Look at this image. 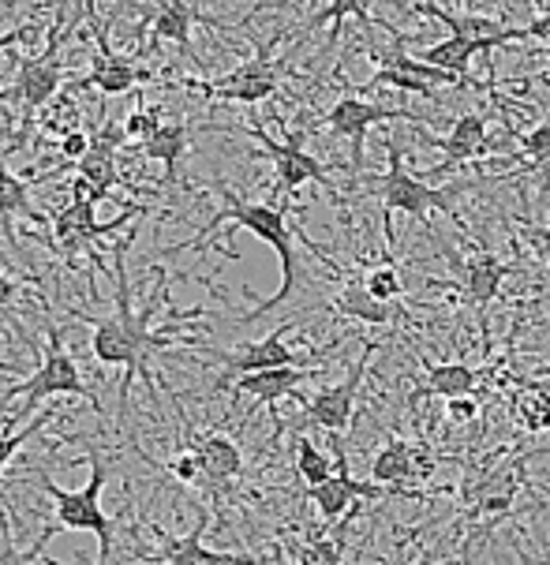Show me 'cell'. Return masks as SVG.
I'll list each match as a JSON object with an SVG mask.
<instances>
[{"mask_svg":"<svg viewBox=\"0 0 550 565\" xmlns=\"http://www.w3.org/2000/svg\"><path fill=\"white\" fill-rule=\"evenodd\" d=\"M135 244V233L124 236L120 244H113V285H117V308L109 315H86V311H72V319H83L94 326V338H91V352L102 367H124V382H120V401H117V424L124 419V408L131 401V386L135 382H147V390L154 394V371H150V360L158 349H169V344H199V338H180L177 322H169L166 330H154V315L166 303V292H169V270L161 263L150 266V277H154V292L147 296L142 308L131 303V281H128V247Z\"/></svg>","mask_w":550,"mask_h":565,"instance_id":"obj_1","label":"cell"},{"mask_svg":"<svg viewBox=\"0 0 550 565\" xmlns=\"http://www.w3.org/2000/svg\"><path fill=\"white\" fill-rule=\"evenodd\" d=\"M218 195H221V203H225V206H221L218 214L210 217L207 228H202L195 241L172 247V252H195V247L207 244L221 225H229V228H247L251 236H258L263 244L274 247L277 258H282V285H277V292H274V296L258 300V303H255V311H247V315H244V322H255V319H263V315H269L274 308H282L288 296L296 292V285H300V263H296V228H293V222H288V206H293V203H282V206L247 203V199H240L233 188H218Z\"/></svg>","mask_w":550,"mask_h":565,"instance_id":"obj_2","label":"cell"},{"mask_svg":"<svg viewBox=\"0 0 550 565\" xmlns=\"http://www.w3.org/2000/svg\"><path fill=\"white\" fill-rule=\"evenodd\" d=\"M86 454H91V480H86V487H80V491H67V487L53 483L50 472H38V483H42V491L53 498L56 516H53L50 529L38 535L34 551L42 554L45 543H50L56 532H94L98 535V562L94 565H105L113 554V543H117L109 513L102 510V491H105V480H109V468H105V454H98V449H86ZM50 565H56V562H50Z\"/></svg>","mask_w":550,"mask_h":565,"instance_id":"obj_3","label":"cell"},{"mask_svg":"<svg viewBox=\"0 0 550 565\" xmlns=\"http://www.w3.org/2000/svg\"><path fill=\"white\" fill-rule=\"evenodd\" d=\"M15 397H23V405L0 419V435H12V427L23 424V419L31 416V412L42 405L45 397H83V401H91V405L98 408V394L86 386L80 363H75L72 352L64 349V330H61V326H50L42 363H38L34 375L27 382H15L12 390H4V394H0V405H8V401H15Z\"/></svg>","mask_w":550,"mask_h":565,"instance_id":"obj_4","label":"cell"},{"mask_svg":"<svg viewBox=\"0 0 550 565\" xmlns=\"http://www.w3.org/2000/svg\"><path fill=\"white\" fill-rule=\"evenodd\" d=\"M67 34H72L67 15H56L50 26V38H45V50L38 56H19L12 86L0 90V105H19V113H23V131L31 128L34 113L45 109V105L56 98L61 83L67 79V72L61 64V50H64Z\"/></svg>","mask_w":550,"mask_h":565,"instance_id":"obj_5","label":"cell"},{"mask_svg":"<svg viewBox=\"0 0 550 565\" xmlns=\"http://www.w3.org/2000/svg\"><path fill=\"white\" fill-rule=\"evenodd\" d=\"M282 42V34H274L269 42L258 45V53L233 68L221 79H180L183 90H195L202 98L214 102H236V105H258L277 94V79H282V61H274V45Z\"/></svg>","mask_w":550,"mask_h":565,"instance_id":"obj_6","label":"cell"},{"mask_svg":"<svg viewBox=\"0 0 550 565\" xmlns=\"http://www.w3.org/2000/svg\"><path fill=\"white\" fill-rule=\"evenodd\" d=\"M374 352H379V341H371L360 352V360L352 363L349 379L334 382V386H322L311 397H300L304 401V424L307 427L326 430V435H330V443H341L345 430H349V424H352L356 397H360V382H363L367 371H371V356H374ZM300 427H296V430H300Z\"/></svg>","mask_w":550,"mask_h":565,"instance_id":"obj_7","label":"cell"},{"mask_svg":"<svg viewBox=\"0 0 550 565\" xmlns=\"http://www.w3.org/2000/svg\"><path fill=\"white\" fill-rule=\"evenodd\" d=\"M293 330V322L277 326L274 333H266V338L258 341H247L240 344L233 352H218V349H207L210 360H218L221 367H225V375L218 379V390H229L240 375H255V371H277V367H315L318 360H322V352H315V356H300V352H293L285 344V333Z\"/></svg>","mask_w":550,"mask_h":565,"instance_id":"obj_8","label":"cell"},{"mask_svg":"<svg viewBox=\"0 0 550 565\" xmlns=\"http://www.w3.org/2000/svg\"><path fill=\"white\" fill-rule=\"evenodd\" d=\"M374 195L382 199V217H385V236H390V217L393 214H409V217H427V210H453L449 195L438 188H431L427 180L412 177L404 169V161L398 154V147L390 142V166L379 180H374Z\"/></svg>","mask_w":550,"mask_h":565,"instance_id":"obj_9","label":"cell"},{"mask_svg":"<svg viewBox=\"0 0 550 565\" xmlns=\"http://www.w3.org/2000/svg\"><path fill=\"white\" fill-rule=\"evenodd\" d=\"M247 136L266 150L269 161H274V180H277V191H282L285 203H293L296 191H300L304 184L334 188V184H330V177H326V166H322V161L311 158V154L304 150L307 128L288 131V139H285V142H277V139H269V136H266L263 124H247Z\"/></svg>","mask_w":550,"mask_h":565,"instance_id":"obj_10","label":"cell"},{"mask_svg":"<svg viewBox=\"0 0 550 565\" xmlns=\"http://www.w3.org/2000/svg\"><path fill=\"white\" fill-rule=\"evenodd\" d=\"M147 529L154 540L161 543L158 551H139L135 554V562H154V565H263L258 558H251V554H233V551H210L207 543H202V535L210 529V513L202 510L195 516V524H191V532L183 535H172L166 532L161 524L147 521Z\"/></svg>","mask_w":550,"mask_h":565,"instance_id":"obj_11","label":"cell"},{"mask_svg":"<svg viewBox=\"0 0 550 565\" xmlns=\"http://www.w3.org/2000/svg\"><path fill=\"white\" fill-rule=\"evenodd\" d=\"M393 120H420L416 113H404V109H385V105H374V102H363V98H337L330 113H322L311 128H307V136L318 128H330L334 136L349 139L352 142V177H360L363 172V139L367 131L374 128V124H393Z\"/></svg>","mask_w":550,"mask_h":565,"instance_id":"obj_12","label":"cell"},{"mask_svg":"<svg viewBox=\"0 0 550 565\" xmlns=\"http://www.w3.org/2000/svg\"><path fill=\"white\" fill-rule=\"evenodd\" d=\"M180 438H183V446H191L199 454V461L202 468H207V476H210V498H218L221 494H229L233 491V483L244 476V449H240L233 438L229 435H221V430H195L183 419V427H180Z\"/></svg>","mask_w":550,"mask_h":565,"instance_id":"obj_13","label":"cell"},{"mask_svg":"<svg viewBox=\"0 0 550 565\" xmlns=\"http://www.w3.org/2000/svg\"><path fill=\"white\" fill-rule=\"evenodd\" d=\"M86 15H91L94 31V56H91V75L83 79V86H94V90H102L105 98H120V94H131L139 83H150L154 75L147 68H139V64L131 61V56H120L113 53L109 38H105V23L98 15H94V8L86 4Z\"/></svg>","mask_w":550,"mask_h":565,"instance_id":"obj_14","label":"cell"},{"mask_svg":"<svg viewBox=\"0 0 550 565\" xmlns=\"http://www.w3.org/2000/svg\"><path fill=\"white\" fill-rule=\"evenodd\" d=\"M334 454H337V457H334V461H337V472H334L326 483L307 487V502L315 505L318 516H322L326 524L341 521V516L352 510L356 498H379V494H382V487H379V483H360V480H352L349 457H345V446H341V443H334Z\"/></svg>","mask_w":550,"mask_h":565,"instance_id":"obj_15","label":"cell"},{"mask_svg":"<svg viewBox=\"0 0 550 565\" xmlns=\"http://www.w3.org/2000/svg\"><path fill=\"white\" fill-rule=\"evenodd\" d=\"M210 23L218 26V19L202 15L195 0H154V19L147 26V45H139V56H150L161 42H172L180 53L191 56V26Z\"/></svg>","mask_w":550,"mask_h":565,"instance_id":"obj_16","label":"cell"},{"mask_svg":"<svg viewBox=\"0 0 550 565\" xmlns=\"http://www.w3.org/2000/svg\"><path fill=\"white\" fill-rule=\"evenodd\" d=\"M379 68L371 75V86H398V90H412V94H431L434 86H465L468 79L465 75H453V72H442V68H431L423 64L420 56H409V53H390V56H374Z\"/></svg>","mask_w":550,"mask_h":565,"instance_id":"obj_17","label":"cell"},{"mask_svg":"<svg viewBox=\"0 0 550 565\" xmlns=\"http://www.w3.org/2000/svg\"><path fill=\"white\" fill-rule=\"evenodd\" d=\"M322 375L318 367H277V371H255V375H240L233 386V397H251L255 405H266L274 412V424H277V401H285L288 394L304 386L307 379Z\"/></svg>","mask_w":550,"mask_h":565,"instance_id":"obj_18","label":"cell"},{"mask_svg":"<svg viewBox=\"0 0 550 565\" xmlns=\"http://www.w3.org/2000/svg\"><path fill=\"white\" fill-rule=\"evenodd\" d=\"M431 142L442 150V154H446V166H465V161L484 158V150H487V120L479 117V113H465V117L453 120L449 136L431 139ZM446 166H442V169H446Z\"/></svg>","mask_w":550,"mask_h":565,"instance_id":"obj_19","label":"cell"},{"mask_svg":"<svg viewBox=\"0 0 550 565\" xmlns=\"http://www.w3.org/2000/svg\"><path fill=\"white\" fill-rule=\"evenodd\" d=\"M188 139H191V128L183 120H166L158 128V136L147 139L139 147V154L147 161H158L166 169V184H180V166H183V154H188Z\"/></svg>","mask_w":550,"mask_h":565,"instance_id":"obj_20","label":"cell"},{"mask_svg":"<svg viewBox=\"0 0 550 565\" xmlns=\"http://www.w3.org/2000/svg\"><path fill=\"white\" fill-rule=\"evenodd\" d=\"M509 270H514V266L501 263V258L490 252L472 255L465 263V296L472 308L484 311L487 303H495V296L501 292V281L509 277Z\"/></svg>","mask_w":550,"mask_h":565,"instance_id":"obj_21","label":"cell"},{"mask_svg":"<svg viewBox=\"0 0 550 565\" xmlns=\"http://www.w3.org/2000/svg\"><path fill=\"white\" fill-rule=\"evenodd\" d=\"M23 214L27 222H38V225H53L45 222V214L31 203V188H27L23 177H15L12 169L4 166L0 158V233L8 236V244L15 247V233H12V217Z\"/></svg>","mask_w":550,"mask_h":565,"instance_id":"obj_22","label":"cell"},{"mask_svg":"<svg viewBox=\"0 0 550 565\" xmlns=\"http://www.w3.org/2000/svg\"><path fill=\"white\" fill-rule=\"evenodd\" d=\"M479 375L468 363H423V390L434 397H476Z\"/></svg>","mask_w":550,"mask_h":565,"instance_id":"obj_23","label":"cell"},{"mask_svg":"<svg viewBox=\"0 0 550 565\" xmlns=\"http://www.w3.org/2000/svg\"><path fill=\"white\" fill-rule=\"evenodd\" d=\"M330 308H334L337 315H349V319L367 322V326H385V322H393V308H390V303H379V300H371V296H367L363 277H360V274L345 281V289L334 296Z\"/></svg>","mask_w":550,"mask_h":565,"instance_id":"obj_24","label":"cell"},{"mask_svg":"<svg viewBox=\"0 0 550 565\" xmlns=\"http://www.w3.org/2000/svg\"><path fill=\"white\" fill-rule=\"evenodd\" d=\"M412 446L404 438H390L371 461V483L379 487H409V472H412Z\"/></svg>","mask_w":550,"mask_h":565,"instance_id":"obj_25","label":"cell"},{"mask_svg":"<svg viewBox=\"0 0 550 565\" xmlns=\"http://www.w3.org/2000/svg\"><path fill=\"white\" fill-rule=\"evenodd\" d=\"M514 419L520 430H528V435H547L550 430V394L547 390L528 386L525 394H517Z\"/></svg>","mask_w":550,"mask_h":565,"instance_id":"obj_26","label":"cell"},{"mask_svg":"<svg viewBox=\"0 0 550 565\" xmlns=\"http://www.w3.org/2000/svg\"><path fill=\"white\" fill-rule=\"evenodd\" d=\"M484 53L479 45L472 42H457V38H446V42L431 45L427 53L420 56L423 64H431V68H442V72H453V75H465L468 79V68H472V56Z\"/></svg>","mask_w":550,"mask_h":565,"instance_id":"obj_27","label":"cell"},{"mask_svg":"<svg viewBox=\"0 0 550 565\" xmlns=\"http://www.w3.org/2000/svg\"><path fill=\"white\" fill-rule=\"evenodd\" d=\"M296 472L307 487H318L334 476V457L318 449L307 435H296Z\"/></svg>","mask_w":550,"mask_h":565,"instance_id":"obj_28","label":"cell"},{"mask_svg":"<svg viewBox=\"0 0 550 565\" xmlns=\"http://www.w3.org/2000/svg\"><path fill=\"white\" fill-rule=\"evenodd\" d=\"M166 472H169V480H177L183 487H195V491L210 494V476H207V468H202L199 454L191 446H183V449H177V454L169 457Z\"/></svg>","mask_w":550,"mask_h":565,"instance_id":"obj_29","label":"cell"},{"mask_svg":"<svg viewBox=\"0 0 550 565\" xmlns=\"http://www.w3.org/2000/svg\"><path fill=\"white\" fill-rule=\"evenodd\" d=\"M166 124V109L161 105H135V109L124 117V136H128V142H135V147H142L147 139L158 136V128Z\"/></svg>","mask_w":550,"mask_h":565,"instance_id":"obj_30","label":"cell"},{"mask_svg":"<svg viewBox=\"0 0 550 565\" xmlns=\"http://www.w3.org/2000/svg\"><path fill=\"white\" fill-rule=\"evenodd\" d=\"M363 289L371 300H379V303H393L401 296V274H398V266L393 263H379V266H371V270H363Z\"/></svg>","mask_w":550,"mask_h":565,"instance_id":"obj_31","label":"cell"},{"mask_svg":"<svg viewBox=\"0 0 550 565\" xmlns=\"http://www.w3.org/2000/svg\"><path fill=\"white\" fill-rule=\"evenodd\" d=\"M288 4H307V0H288ZM371 8H374V0H330V8L318 15V23H322V19H330V23H334L330 42H337L345 19L356 15V19H363V23H371Z\"/></svg>","mask_w":550,"mask_h":565,"instance_id":"obj_32","label":"cell"},{"mask_svg":"<svg viewBox=\"0 0 550 565\" xmlns=\"http://www.w3.org/2000/svg\"><path fill=\"white\" fill-rule=\"evenodd\" d=\"M345 554V540H326V535H315L307 540L300 551H296V565H341Z\"/></svg>","mask_w":550,"mask_h":565,"instance_id":"obj_33","label":"cell"},{"mask_svg":"<svg viewBox=\"0 0 550 565\" xmlns=\"http://www.w3.org/2000/svg\"><path fill=\"white\" fill-rule=\"evenodd\" d=\"M27 285H42L38 277H12V274H0V330H4L8 315H12V303L19 300V292Z\"/></svg>","mask_w":550,"mask_h":565,"instance_id":"obj_34","label":"cell"},{"mask_svg":"<svg viewBox=\"0 0 550 565\" xmlns=\"http://www.w3.org/2000/svg\"><path fill=\"white\" fill-rule=\"evenodd\" d=\"M438 472V457H434L431 446L416 443L412 446V472H409V487H423L431 476Z\"/></svg>","mask_w":550,"mask_h":565,"instance_id":"obj_35","label":"cell"},{"mask_svg":"<svg viewBox=\"0 0 550 565\" xmlns=\"http://www.w3.org/2000/svg\"><path fill=\"white\" fill-rule=\"evenodd\" d=\"M12 521V516H8ZM0 524V565H34V558H42L34 547L31 551H15V543H12V524Z\"/></svg>","mask_w":550,"mask_h":565,"instance_id":"obj_36","label":"cell"},{"mask_svg":"<svg viewBox=\"0 0 550 565\" xmlns=\"http://www.w3.org/2000/svg\"><path fill=\"white\" fill-rule=\"evenodd\" d=\"M61 158L64 161H75V166H80V161L91 154V131H83V128H75V131H67V136H61Z\"/></svg>","mask_w":550,"mask_h":565,"instance_id":"obj_37","label":"cell"},{"mask_svg":"<svg viewBox=\"0 0 550 565\" xmlns=\"http://www.w3.org/2000/svg\"><path fill=\"white\" fill-rule=\"evenodd\" d=\"M520 147H525V154H528V158H536V161H550V120L528 131V136L520 139Z\"/></svg>","mask_w":550,"mask_h":565,"instance_id":"obj_38","label":"cell"},{"mask_svg":"<svg viewBox=\"0 0 550 565\" xmlns=\"http://www.w3.org/2000/svg\"><path fill=\"white\" fill-rule=\"evenodd\" d=\"M476 416H479V401L476 397H453V401H446V419H449V424L465 427Z\"/></svg>","mask_w":550,"mask_h":565,"instance_id":"obj_39","label":"cell"},{"mask_svg":"<svg viewBox=\"0 0 550 565\" xmlns=\"http://www.w3.org/2000/svg\"><path fill=\"white\" fill-rule=\"evenodd\" d=\"M525 241H528V247H532V252L550 266V225H532V228H525Z\"/></svg>","mask_w":550,"mask_h":565,"instance_id":"obj_40","label":"cell"},{"mask_svg":"<svg viewBox=\"0 0 550 565\" xmlns=\"http://www.w3.org/2000/svg\"><path fill=\"white\" fill-rule=\"evenodd\" d=\"M38 31H42V26H34V23H27V26H15V31H8L4 38H0V53L12 50L15 42H31V38H38Z\"/></svg>","mask_w":550,"mask_h":565,"instance_id":"obj_41","label":"cell"},{"mask_svg":"<svg viewBox=\"0 0 550 565\" xmlns=\"http://www.w3.org/2000/svg\"><path fill=\"white\" fill-rule=\"evenodd\" d=\"M476 543H479V540H468V543H465V554H461V565H472V562H476Z\"/></svg>","mask_w":550,"mask_h":565,"instance_id":"obj_42","label":"cell"},{"mask_svg":"<svg viewBox=\"0 0 550 565\" xmlns=\"http://www.w3.org/2000/svg\"><path fill=\"white\" fill-rule=\"evenodd\" d=\"M0 375H19V367H12V363H0Z\"/></svg>","mask_w":550,"mask_h":565,"instance_id":"obj_43","label":"cell"},{"mask_svg":"<svg viewBox=\"0 0 550 565\" xmlns=\"http://www.w3.org/2000/svg\"><path fill=\"white\" fill-rule=\"evenodd\" d=\"M56 15H67V0H56Z\"/></svg>","mask_w":550,"mask_h":565,"instance_id":"obj_44","label":"cell"},{"mask_svg":"<svg viewBox=\"0 0 550 565\" xmlns=\"http://www.w3.org/2000/svg\"><path fill=\"white\" fill-rule=\"evenodd\" d=\"M416 565H427V554H423V558H420V562H416Z\"/></svg>","mask_w":550,"mask_h":565,"instance_id":"obj_45","label":"cell"},{"mask_svg":"<svg viewBox=\"0 0 550 565\" xmlns=\"http://www.w3.org/2000/svg\"><path fill=\"white\" fill-rule=\"evenodd\" d=\"M543 510H547V513H550V502H547V505H543Z\"/></svg>","mask_w":550,"mask_h":565,"instance_id":"obj_46","label":"cell"},{"mask_svg":"<svg viewBox=\"0 0 550 565\" xmlns=\"http://www.w3.org/2000/svg\"><path fill=\"white\" fill-rule=\"evenodd\" d=\"M547 61H550V45H547Z\"/></svg>","mask_w":550,"mask_h":565,"instance_id":"obj_47","label":"cell"},{"mask_svg":"<svg viewBox=\"0 0 550 565\" xmlns=\"http://www.w3.org/2000/svg\"><path fill=\"white\" fill-rule=\"evenodd\" d=\"M547 565H550V562H547Z\"/></svg>","mask_w":550,"mask_h":565,"instance_id":"obj_48","label":"cell"}]
</instances>
